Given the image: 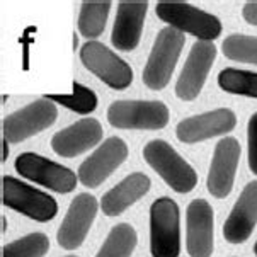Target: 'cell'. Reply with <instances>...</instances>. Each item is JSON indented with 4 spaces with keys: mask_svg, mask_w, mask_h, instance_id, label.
I'll return each mask as SVG.
<instances>
[{
    "mask_svg": "<svg viewBox=\"0 0 257 257\" xmlns=\"http://www.w3.org/2000/svg\"><path fill=\"white\" fill-rule=\"evenodd\" d=\"M56 104L41 97L2 119V137L9 143H19L41 133L56 121Z\"/></svg>",
    "mask_w": 257,
    "mask_h": 257,
    "instance_id": "9",
    "label": "cell"
},
{
    "mask_svg": "<svg viewBox=\"0 0 257 257\" xmlns=\"http://www.w3.org/2000/svg\"><path fill=\"white\" fill-rule=\"evenodd\" d=\"M50 250V240L45 233H29L4 245L2 257H43Z\"/></svg>",
    "mask_w": 257,
    "mask_h": 257,
    "instance_id": "25",
    "label": "cell"
},
{
    "mask_svg": "<svg viewBox=\"0 0 257 257\" xmlns=\"http://www.w3.org/2000/svg\"><path fill=\"white\" fill-rule=\"evenodd\" d=\"M247 143H249V169L257 176V112L250 116L247 124Z\"/></svg>",
    "mask_w": 257,
    "mask_h": 257,
    "instance_id": "26",
    "label": "cell"
},
{
    "mask_svg": "<svg viewBox=\"0 0 257 257\" xmlns=\"http://www.w3.org/2000/svg\"><path fill=\"white\" fill-rule=\"evenodd\" d=\"M150 252L154 257H179V206L171 198H159L150 206Z\"/></svg>",
    "mask_w": 257,
    "mask_h": 257,
    "instance_id": "4",
    "label": "cell"
},
{
    "mask_svg": "<svg viewBox=\"0 0 257 257\" xmlns=\"http://www.w3.org/2000/svg\"><path fill=\"white\" fill-rule=\"evenodd\" d=\"M2 204L34 221H50L58 213L55 198L12 176L2 177Z\"/></svg>",
    "mask_w": 257,
    "mask_h": 257,
    "instance_id": "5",
    "label": "cell"
},
{
    "mask_svg": "<svg viewBox=\"0 0 257 257\" xmlns=\"http://www.w3.org/2000/svg\"><path fill=\"white\" fill-rule=\"evenodd\" d=\"M223 55L238 63L257 65V38L245 34H230L221 45Z\"/></svg>",
    "mask_w": 257,
    "mask_h": 257,
    "instance_id": "24",
    "label": "cell"
},
{
    "mask_svg": "<svg viewBox=\"0 0 257 257\" xmlns=\"http://www.w3.org/2000/svg\"><path fill=\"white\" fill-rule=\"evenodd\" d=\"M14 167L19 176L60 194L72 193L78 181V176L68 167L31 152L17 157Z\"/></svg>",
    "mask_w": 257,
    "mask_h": 257,
    "instance_id": "8",
    "label": "cell"
},
{
    "mask_svg": "<svg viewBox=\"0 0 257 257\" xmlns=\"http://www.w3.org/2000/svg\"><path fill=\"white\" fill-rule=\"evenodd\" d=\"M9 157V142L2 137V162H6Z\"/></svg>",
    "mask_w": 257,
    "mask_h": 257,
    "instance_id": "28",
    "label": "cell"
},
{
    "mask_svg": "<svg viewBox=\"0 0 257 257\" xmlns=\"http://www.w3.org/2000/svg\"><path fill=\"white\" fill-rule=\"evenodd\" d=\"M184 34L174 28H164L157 34L150 56L143 68V84L152 90H162L172 78L174 68L184 48Z\"/></svg>",
    "mask_w": 257,
    "mask_h": 257,
    "instance_id": "3",
    "label": "cell"
},
{
    "mask_svg": "<svg viewBox=\"0 0 257 257\" xmlns=\"http://www.w3.org/2000/svg\"><path fill=\"white\" fill-rule=\"evenodd\" d=\"M138 242L137 230L128 223H117L106 237L95 257H130Z\"/></svg>",
    "mask_w": 257,
    "mask_h": 257,
    "instance_id": "21",
    "label": "cell"
},
{
    "mask_svg": "<svg viewBox=\"0 0 257 257\" xmlns=\"http://www.w3.org/2000/svg\"><path fill=\"white\" fill-rule=\"evenodd\" d=\"M148 2H119L111 33V43L119 51H133L143 33Z\"/></svg>",
    "mask_w": 257,
    "mask_h": 257,
    "instance_id": "18",
    "label": "cell"
},
{
    "mask_svg": "<svg viewBox=\"0 0 257 257\" xmlns=\"http://www.w3.org/2000/svg\"><path fill=\"white\" fill-rule=\"evenodd\" d=\"M235 124H237V117L233 111L215 109L182 119L176 126V137L182 143H198L230 133Z\"/></svg>",
    "mask_w": 257,
    "mask_h": 257,
    "instance_id": "15",
    "label": "cell"
},
{
    "mask_svg": "<svg viewBox=\"0 0 257 257\" xmlns=\"http://www.w3.org/2000/svg\"><path fill=\"white\" fill-rule=\"evenodd\" d=\"M157 17L169 28H174L182 34L187 33L199 41L213 43L221 34L220 19L206 11L191 6L187 2H159L155 6Z\"/></svg>",
    "mask_w": 257,
    "mask_h": 257,
    "instance_id": "1",
    "label": "cell"
},
{
    "mask_svg": "<svg viewBox=\"0 0 257 257\" xmlns=\"http://www.w3.org/2000/svg\"><path fill=\"white\" fill-rule=\"evenodd\" d=\"M216 58L215 43L196 41L176 82V95L181 101H194L203 90L211 65Z\"/></svg>",
    "mask_w": 257,
    "mask_h": 257,
    "instance_id": "10",
    "label": "cell"
},
{
    "mask_svg": "<svg viewBox=\"0 0 257 257\" xmlns=\"http://www.w3.org/2000/svg\"><path fill=\"white\" fill-rule=\"evenodd\" d=\"M150 179L142 172H133L124 177L119 184H116L111 191H107L101 199V210L107 216L121 215L126 208L137 203L142 196H145L150 189Z\"/></svg>",
    "mask_w": 257,
    "mask_h": 257,
    "instance_id": "19",
    "label": "cell"
},
{
    "mask_svg": "<svg viewBox=\"0 0 257 257\" xmlns=\"http://www.w3.org/2000/svg\"><path fill=\"white\" fill-rule=\"evenodd\" d=\"M80 62L111 89H128L133 82L132 67L99 41H87L80 48Z\"/></svg>",
    "mask_w": 257,
    "mask_h": 257,
    "instance_id": "7",
    "label": "cell"
},
{
    "mask_svg": "<svg viewBox=\"0 0 257 257\" xmlns=\"http://www.w3.org/2000/svg\"><path fill=\"white\" fill-rule=\"evenodd\" d=\"M242 17H243V21H245V23H249L252 26H257V2L243 4Z\"/></svg>",
    "mask_w": 257,
    "mask_h": 257,
    "instance_id": "27",
    "label": "cell"
},
{
    "mask_svg": "<svg viewBox=\"0 0 257 257\" xmlns=\"http://www.w3.org/2000/svg\"><path fill=\"white\" fill-rule=\"evenodd\" d=\"M128 157V147L117 137L107 138L101 143V147L95 148L90 157H87L78 167V181L85 187L101 186L112 172L119 167Z\"/></svg>",
    "mask_w": 257,
    "mask_h": 257,
    "instance_id": "11",
    "label": "cell"
},
{
    "mask_svg": "<svg viewBox=\"0 0 257 257\" xmlns=\"http://www.w3.org/2000/svg\"><path fill=\"white\" fill-rule=\"evenodd\" d=\"M169 117L162 101H114L107 109V121L117 130H162Z\"/></svg>",
    "mask_w": 257,
    "mask_h": 257,
    "instance_id": "6",
    "label": "cell"
},
{
    "mask_svg": "<svg viewBox=\"0 0 257 257\" xmlns=\"http://www.w3.org/2000/svg\"><path fill=\"white\" fill-rule=\"evenodd\" d=\"M102 140V126L94 117H85L51 138V148L56 155L72 159L90 150Z\"/></svg>",
    "mask_w": 257,
    "mask_h": 257,
    "instance_id": "16",
    "label": "cell"
},
{
    "mask_svg": "<svg viewBox=\"0 0 257 257\" xmlns=\"http://www.w3.org/2000/svg\"><path fill=\"white\" fill-rule=\"evenodd\" d=\"M112 4L111 2H82L78 14V33L85 39L95 41L106 29Z\"/></svg>",
    "mask_w": 257,
    "mask_h": 257,
    "instance_id": "20",
    "label": "cell"
},
{
    "mask_svg": "<svg viewBox=\"0 0 257 257\" xmlns=\"http://www.w3.org/2000/svg\"><path fill=\"white\" fill-rule=\"evenodd\" d=\"M67 257H75V255H67Z\"/></svg>",
    "mask_w": 257,
    "mask_h": 257,
    "instance_id": "32",
    "label": "cell"
},
{
    "mask_svg": "<svg viewBox=\"0 0 257 257\" xmlns=\"http://www.w3.org/2000/svg\"><path fill=\"white\" fill-rule=\"evenodd\" d=\"M218 87L228 94L257 99V72L225 68L218 73Z\"/></svg>",
    "mask_w": 257,
    "mask_h": 257,
    "instance_id": "23",
    "label": "cell"
},
{
    "mask_svg": "<svg viewBox=\"0 0 257 257\" xmlns=\"http://www.w3.org/2000/svg\"><path fill=\"white\" fill-rule=\"evenodd\" d=\"M7 230V220H6V216H2V232H6Z\"/></svg>",
    "mask_w": 257,
    "mask_h": 257,
    "instance_id": "29",
    "label": "cell"
},
{
    "mask_svg": "<svg viewBox=\"0 0 257 257\" xmlns=\"http://www.w3.org/2000/svg\"><path fill=\"white\" fill-rule=\"evenodd\" d=\"M238 159H240V145L233 137H225L216 143L206 179L208 191L213 198L223 199L232 193Z\"/></svg>",
    "mask_w": 257,
    "mask_h": 257,
    "instance_id": "13",
    "label": "cell"
},
{
    "mask_svg": "<svg viewBox=\"0 0 257 257\" xmlns=\"http://www.w3.org/2000/svg\"><path fill=\"white\" fill-rule=\"evenodd\" d=\"M43 97L67 107L68 111L78 112V114H89V112L95 111V107H97V95H95L94 90L82 85L77 80H73L72 94H45Z\"/></svg>",
    "mask_w": 257,
    "mask_h": 257,
    "instance_id": "22",
    "label": "cell"
},
{
    "mask_svg": "<svg viewBox=\"0 0 257 257\" xmlns=\"http://www.w3.org/2000/svg\"><path fill=\"white\" fill-rule=\"evenodd\" d=\"M143 159L176 193H191L198 184V174L164 140H152L143 148Z\"/></svg>",
    "mask_w": 257,
    "mask_h": 257,
    "instance_id": "2",
    "label": "cell"
},
{
    "mask_svg": "<svg viewBox=\"0 0 257 257\" xmlns=\"http://www.w3.org/2000/svg\"><path fill=\"white\" fill-rule=\"evenodd\" d=\"M257 225V181L249 182L233 204L223 225V237L230 243H243Z\"/></svg>",
    "mask_w": 257,
    "mask_h": 257,
    "instance_id": "17",
    "label": "cell"
},
{
    "mask_svg": "<svg viewBox=\"0 0 257 257\" xmlns=\"http://www.w3.org/2000/svg\"><path fill=\"white\" fill-rule=\"evenodd\" d=\"M186 249L191 257L213 254V208L206 199H194L187 206Z\"/></svg>",
    "mask_w": 257,
    "mask_h": 257,
    "instance_id": "14",
    "label": "cell"
},
{
    "mask_svg": "<svg viewBox=\"0 0 257 257\" xmlns=\"http://www.w3.org/2000/svg\"><path fill=\"white\" fill-rule=\"evenodd\" d=\"M97 210L99 203L92 194L80 193L75 196L62 225H60L58 233H56V240H58L60 247L67 250H73L80 247L94 223Z\"/></svg>",
    "mask_w": 257,
    "mask_h": 257,
    "instance_id": "12",
    "label": "cell"
},
{
    "mask_svg": "<svg viewBox=\"0 0 257 257\" xmlns=\"http://www.w3.org/2000/svg\"><path fill=\"white\" fill-rule=\"evenodd\" d=\"M254 252H255V255H257V242H255V245H254Z\"/></svg>",
    "mask_w": 257,
    "mask_h": 257,
    "instance_id": "31",
    "label": "cell"
},
{
    "mask_svg": "<svg viewBox=\"0 0 257 257\" xmlns=\"http://www.w3.org/2000/svg\"><path fill=\"white\" fill-rule=\"evenodd\" d=\"M73 48H77V36L73 34Z\"/></svg>",
    "mask_w": 257,
    "mask_h": 257,
    "instance_id": "30",
    "label": "cell"
}]
</instances>
